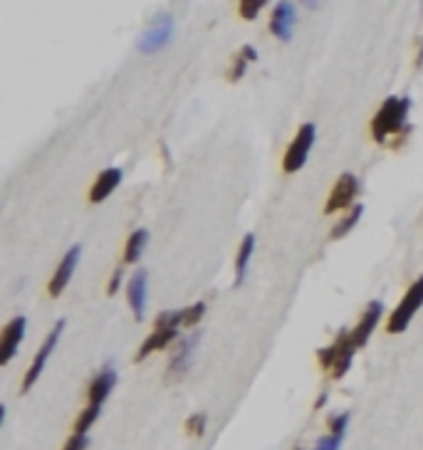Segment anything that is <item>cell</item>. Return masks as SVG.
<instances>
[{
  "label": "cell",
  "mask_w": 423,
  "mask_h": 450,
  "mask_svg": "<svg viewBox=\"0 0 423 450\" xmlns=\"http://www.w3.org/2000/svg\"><path fill=\"white\" fill-rule=\"evenodd\" d=\"M409 97H389L379 107V112L372 119V139L377 144H391V149H399L401 141L409 136Z\"/></svg>",
  "instance_id": "6da1fadb"
},
{
  "label": "cell",
  "mask_w": 423,
  "mask_h": 450,
  "mask_svg": "<svg viewBox=\"0 0 423 450\" xmlns=\"http://www.w3.org/2000/svg\"><path fill=\"white\" fill-rule=\"evenodd\" d=\"M178 327H183V310L178 312H161L156 317L154 332L144 339V344L136 352V362H144L146 357H151L154 352H161L168 344H173L178 339Z\"/></svg>",
  "instance_id": "7a4b0ae2"
},
{
  "label": "cell",
  "mask_w": 423,
  "mask_h": 450,
  "mask_svg": "<svg viewBox=\"0 0 423 450\" xmlns=\"http://www.w3.org/2000/svg\"><path fill=\"white\" fill-rule=\"evenodd\" d=\"M354 352H357V349H354L352 342H349V329H342L330 347L317 352V364H320L322 372H327L337 381L352 369Z\"/></svg>",
  "instance_id": "3957f363"
},
{
  "label": "cell",
  "mask_w": 423,
  "mask_h": 450,
  "mask_svg": "<svg viewBox=\"0 0 423 450\" xmlns=\"http://www.w3.org/2000/svg\"><path fill=\"white\" fill-rule=\"evenodd\" d=\"M423 307V275L421 277H416L414 282H411V287L406 290L404 300L396 305V310L391 312L389 322H386V332L389 334H401V332H406V327L411 324V319H414V315Z\"/></svg>",
  "instance_id": "277c9868"
},
{
  "label": "cell",
  "mask_w": 423,
  "mask_h": 450,
  "mask_svg": "<svg viewBox=\"0 0 423 450\" xmlns=\"http://www.w3.org/2000/svg\"><path fill=\"white\" fill-rule=\"evenodd\" d=\"M315 139H317V126L312 124V121L300 126L297 134H295V139L290 141L287 151H285V156H282V171L285 173H297L300 168L307 163V156L312 151Z\"/></svg>",
  "instance_id": "5b68a950"
},
{
  "label": "cell",
  "mask_w": 423,
  "mask_h": 450,
  "mask_svg": "<svg viewBox=\"0 0 423 450\" xmlns=\"http://www.w3.org/2000/svg\"><path fill=\"white\" fill-rule=\"evenodd\" d=\"M62 332H65V319H60L55 327L50 329V334H47L45 342L40 344V349H38V354H35V359H33V364H30V369H28V374H25V379H23V386H20V391L23 394H28L30 389H33L35 384H38V379H40V374L45 372V367H47V359L52 357V352H55V347L60 344V337H62Z\"/></svg>",
  "instance_id": "8992f818"
},
{
  "label": "cell",
  "mask_w": 423,
  "mask_h": 450,
  "mask_svg": "<svg viewBox=\"0 0 423 450\" xmlns=\"http://www.w3.org/2000/svg\"><path fill=\"white\" fill-rule=\"evenodd\" d=\"M173 38V18L168 13H161L151 20V25L144 30V35L139 38V52L144 55H154V52L163 50Z\"/></svg>",
  "instance_id": "52a82bcc"
},
{
  "label": "cell",
  "mask_w": 423,
  "mask_h": 450,
  "mask_svg": "<svg viewBox=\"0 0 423 450\" xmlns=\"http://www.w3.org/2000/svg\"><path fill=\"white\" fill-rule=\"evenodd\" d=\"M359 190H362L359 178L354 176V173H342V176L335 181V186H332L330 198H327L325 215H335L337 210L352 208L354 200H357V195H359Z\"/></svg>",
  "instance_id": "ba28073f"
},
{
  "label": "cell",
  "mask_w": 423,
  "mask_h": 450,
  "mask_svg": "<svg viewBox=\"0 0 423 450\" xmlns=\"http://www.w3.org/2000/svg\"><path fill=\"white\" fill-rule=\"evenodd\" d=\"M79 257H82V247L72 245L70 250L65 252V257L60 260V265H57L55 275H52L50 285H47V292H50L52 300H57L67 290V285H70L72 275H75V267L79 265Z\"/></svg>",
  "instance_id": "9c48e42d"
},
{
  "label": "cell",
  "mask_w": 423,
  "mask_h": 450,
  "mask_svg": "<svg viewBox=\"0 0 423 450\" xmlns=\"http://www.w3.org/2000/svg\"><path fill=\"white\" fill-rule=\"evenodd\" d=\"M198 342H200V332H193L191 337H183L181 342H178V349L173 352L171 362H168V372H166L168 381H176L186 376V372L191 369L193 352L198 349Z\"/></svg>",
  "instance_id": "30bf717a"
},
{
  "label": "cell",
  "mask_w": 423,
  "mask_h": 450,
  "mask_svg": "<svg viewBox=\"0 0 423 450\" xmlns=\"http://www.w3.org/2000/svg\"><path fill=\"white\" fill-rule=\"evenodd\" d=\"M382 315H384V305H382V302H379V300L369 302L367 310H364V315H362V319H359L357 327L349 332V342H352L354 349H362L364 344L369 342V337L374 334V329H377V324H379V319H382Z\"/></svg>",
  "instance_id": "8fae6325"
},
{
  "label": "cell",
  "mask_w": 423,
  "mask_h": 450,
  "mask_svg": "<svg viewBox=\"0 0 423 450\" xmlns=\"http://www.w3.org/2000/svg\"><path fill=\"white\" fill-rule=\"evenodd\" d=\"M295 23H297V10H295V5L290 3V0H280V3L275 5L272 15H270V33L277 40L290 42L292 40Z\"/></svg>",
  "instance_id": "7c38bea8"
},
{
  "label": "cell",
  "mask_w": 423,
  "mask_h": 450,
  "mask_svg": "<svg viewBox=\"0 0 423 450\" xmlns=\"http://www.w3.org/2000/svg\"><path fill=\"white\" fill-rule=\"evenodd\" d=\"M25 329H28V319L25 317H13L8 322V327L3 329V337H0V364H10V359L15 357L20 342L25 339Z\"/></svg>",
  "instance_id": "4fadbf2b"
},
{
  "label": "cell",
  "mask_w": 423,
  "mask_h": 450,
  "mask_svg": "<svg viewBox=\"0 0 423 450\" xmlns=\"http://www.w3.org/2000/svg\"><path fill=\"white\" fill-rule=\"evenodd\" d=\"M126 297H129L134 317L141 322L146 312V297H149V272L146 270H139V272L131 275L129 287H126Z\"/></svg>",
  "instance_id": "5bb4252c"
},
{
  "label": "cell",
  "mask_w": 423,
  "mask_h": 450,
  "mask_svg": "<svg viewBox=\"0 0 423 450\" xmlns=\"http://www.w3.org/2000/svg\"><path fill=\"white\" fill-rule=\"evenodd\" d=\"M116 381H119V376H116L114 367H112V364H107L102 372L94 376L92 384H89V389H87V401H89V404L102 406L104 401H107V396L114 391Z\"/></svg>",
  "instance_id": "9a60e30c"
},
{
  "label": "cell",
  "mask_w": 423,
  "mask_h": 450,
  "mask_svg": "<svg viewBox=\"0 0 423 450\" xmlns=\"http://www.w3.org/2000/svg\"><path fill=\"white\" fill-rule=\"evenodd\" d=\"M121 178H124L121 168H104V171L94 178L92 188H89V200H92V203H102V200H107L116 190V186L121 183Z\"/></svg>",
  "instance_id": "2e32d148"
},
{
  "label": "cell",
  "mask_w": 423,
  "mask_h": 450,
  "mask_svg": "<svg viewBox=\"0 0 423 450\" xmlns=\"http://www.w3.org/2000/svg\"><path fill=\"white\" fill-rule=\"evenodd\" d=\"M253 250H255V235H253V232H245V237H243L240 247H238V255H235V287H240V285L245 282Z\"/></svg>",
  "instance_id": "e0dca14e"
},
{
  "label": "cell",
  "mask_w": 423,
  "mask_h": 450,
  "mask_svg": "<svg viewBox=\"0 0 423 450\" xmlns=\"http://www.w3.org/2000/svg\"><path fill=\"white\" fill-rule=\"evenodd\" d=\"M146 240H149V232L144 230V227H139V230H134L129 235V240H126L124 245V262L126 265H134L141 260V255H144V247H146Z\"/></svg>",
  "instance_id": "ac0fdd59"
},
{
  "label": "cell",
  "mask_w": 423,
  "mask_h": 450,
  "mask_svg": "<svg viewBox=\"0 0 423 450\" xmlns=\"http://www.w3.org/2000/svg\"><path fill=\"white\" fill-rule=\"evenodd\" d=\"M362 215H364V205L362 203H357V205H352V208L347 210V215L340 220L335 227H332V232H330V237L332 240H340V237H345L349 235V232L354 230V225L362 220Z\"/></svg>",
  "instance_id": "d6986e66"
},
{
  "label": "cell",
  "mask_w": 423,
  "mask_h": 450,
  "mask_svg": "<svg viewBox=\"0 0 423 450\" xmlns=\"http://www.w3.org/2000/svg\"><path fill=\"white\" fill-rule=\"evenodd\" d=\"M255 60H258V52L253 50L250 45L243 47L240 55L233 57V65H230V70H228V82H238V79L245 75L248 65H250V62H255Z\"/></svg>",
  "instance_id": "ffe728a7"
},
{
  "label": "cell",
  "mask_w": 423,
  "mask_h": 450,
  "mask_svg": "<svg viewBox=\"0 0 423 450\" xmlns=\"http://www.w3.org/2000/svg\"><path fill=\"white\" fill-rule=\"evenodd\" d=\"M99 416H102V406L87 404V409L79 411V416H77V421H75V433H84V436H87L89 428H92L94 423L99 421Z\"/></svg>",
  "instance_id": "44dd1931"
},
{
  "label": "cell",
  "mask_w": 423,
  "mask_h": 450,
  "mask_svg": "<svg viewBox=\"0 0 423 450\" xmlns=\"http://www.w3.org/2000/svg\"><path fill=\"white\" fill-rule=\"evenodd\" d=\"M267 3L270 0H240V3H238V13H240L243 20H255Z\"/></svg>",
  "instance_id": "7402d4cb"
},
{
  "label": "cell",
  "mask_w": 423,
  "mask_h": 450,
  "mask_svg": "<svg viewBox=\"0 0 423 450\" xmlns=\"http://www.w3.org/2000/svg\"><path fill=\"white\" fill-rule=\"evenodd\" d=\"M205 426H208V416L205 413H193L186 421V433L191 438H200L205 433Z\"/></svg>",
  "instance_id": "603a6c76"
},
{
  "label": "cell",
  "mask_w": 423,
  "mask_h": 450,
  "mask_svg": "<svg viewBox=\"0 0 423 450\" xmlns=\"http://www.w3.org/2000/svg\"><path fill=\"white\" fill-rule=\"evenodd\" d=\"M203 315H205L203 302H195V305L186 307V310H183V327H195L200 319H203Z\"/></svg>",
  "instance_id": "cb8c5ba5"
},
{
  "label": "cell",
  "mask_w": 423,
  "mask_h": 450,
  "mask_svg": "<svg viewBox=\"0 0 423 450\" xmlns=\"http://www.w3.org/2000/svg\"><path fill=\"white\" fill-rule=\"evenodd\" d=\"M347 428H349V413H335V416L330 418V433H335V436H342L345 438V433H347Z\"/></svg>",
  "instance_id": "d4e9b609"
},
{
  "label": "cell",
  "mask_w": 423,
  "mask_h": 450,
  "mask_svg": "<svg viewBox=\"0 0 423 450\" xmlns=\"http://www.w3.org/2000/svg\"><path fill=\"white\" fill-rule=\"evenodd\" d=\"M342 441H345L342 436H335V433H327V436H322L320 441L315 443V450H340V448H342Z\"/></svg>",
  "instance_id": "484cf974"
},
{
  "label": "cell",
  "mask_w": 423,
  "mask_h": 450,
  "mask_svg": "<svg viewBox=\"0 0 423 450\" xmlns=\"http://www.w3.org/2000/svg\"><path fill=\"white\" fill-rule=\"evenodd\" d=\"M87 446H89V436H84V433H72L70 441L65 443L62 450H87Z\"/></svg>",
  "instance_id": "4316f807"
},
{
  "label": "cell",
  "mask_w": 423,
  "mask_h": 450,
  "mask_svg": "<svg viewBox=\"0 0 423 450\" xmlns=\"http://www.w3.org/2000/svg\"><path fill=\"white\" fill-rule=\"evenodd\" d=\"M121 280H124V267H116L114 272H112V280H109V285H107V295L109 297H114L116 292H119V287H121Z\"/></svg>",
  "instance_id": "83f0119b"
},
{
  "label": "cell",
  "mask_w": 423,
  "mask_h": 450,
  "mask_svg": "<svg viewBox=\"0 0 423 450\" xmlns=\"http://www.w3.org/2000/svg\"><path fill=\"white\" fill-rule=\"evenodd\" d=\"M327 399H330V394H320V399L315 401V411H317V409H322V406L327 404Z\"/></svg>",
  "instance_id": "f1b7e54d"
},
{
  "label": "cell",
  "mask_w": 423,
  "mask_h": 450,
  "mask_svg": "<svg viewBox=\"0 0 423 450\" xmlns=\"http://www.w3.org/2000/svg\"><path fill=\"white\" fill-rule=\"evenodd\" d=\"M302 5H305V8H312V10H315L317 5H320V0H302Z\"/></svg>",
  "instance_id": "f546056e"
},
{
  "label": "cell",
  "mask_w": 423,
  "mask_h": 450,
  "mask_svg": "<svg viewBox=\"0 0 423 450\" xmlns=\"http://www.w3.org/2000/svg\"><path fill=\"white\" fill-rule=\"evenodd\" d=\"M297 450H302V448H297Z\"/></svg>",
  "instance_id": "4dcf8cb0"
}]
</instances>
